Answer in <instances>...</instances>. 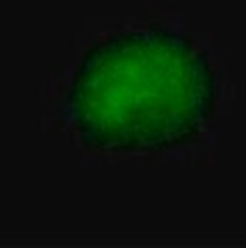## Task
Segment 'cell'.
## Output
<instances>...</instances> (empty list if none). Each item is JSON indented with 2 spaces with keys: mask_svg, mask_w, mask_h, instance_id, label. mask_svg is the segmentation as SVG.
Wrapping results in <instances>:
<instances>
[{
  "mask_svg": "<svg viewBox=\"0 0 246 248\" xmlns=\"http://www.w3.org/2000/svg\"><path fill=\"white\" fill-rule=\"evenodd\" d=\"M217 106L209 58L188 35L149 27L106 37L83 54L66 93L81 143L108 153H161L193 143Z\"/></svg>",
  "mask_w": 246,
  "mask_h": 248,
  "instance_id": "cell-1",
  "label": "cell"
}]
</instances>
